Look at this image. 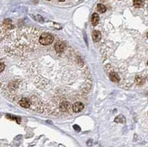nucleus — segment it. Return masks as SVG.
Listing matches in <instances>:
<instances>
[{"label": "nucleus", "mask_w": 148, "mask_h": 147, "mask_svg": "<svg viewBox=\"0 0 148 147\" xmlns=\"http://www.w3.org/2000/svg\"><path fill=\"white\" fill-rule=\"evenodd\" d=\"M40 30L21 28L7 39L8 69L1 89L12 102L48 116L70 113L71 101L90 91L92 78L83 59L58 39L50 47L39 42Z\"/></svg>", "instance_id": "1"}, {"label": "nucleus", "mask_w": 148, "mask_h": 147, "mask_svg": "<svg viewBox=\"0 0 148 147\" xmlns=\"http://www.w3.org/2000/svg\"><path fill=\"white\" fill-rule=\"evenodd\" d=\"M55 40L54 36L48 33H42L39 38V42L42 45L52 44Z\"/></svg>", "instance_id": "2"}, {"label": "nucleus", "mask_w": 148, "mask_h": 147, "mask_svg": "<svg viewBox=\"0 0 148 147\" xmlns=\"http://www.w3.org/2000/svg\"><path fill=\"white\" fill-rule=\"evenodd\" d=\"M85 107V105L83 103L80 102V101H77L75 102L73 105H72V110L73 112L75 113H78L79 112H81Z\"/></svg>", "instance_id": "3"}, {"label": "nucleus", "mask_w": 148, "mask_h": 147, "mask_svg": "<svg viewBox=\"0 0 148 147\" xmlns=\"http://www.w3.org/2000/svg\"><path fill=\"white\" fill-rule=\"evenodd\" d=\"M93 39L95 42H99L102 39V33L99 30H94L92 34Z\"/></svg>", "instance_id": "4"}, {"label": "nucleus", "mask_w": 148, "mask_h": 147, "mask_svg": "<svg viewBox=\"0 0 148 147\" xmlns=\"http://www.w3.org/2000/svg\"><path fill=\"white\" fill-rule=\"evenodd\" d=\"M91 21H92L93 25H94V26L97 25V24H98V23H99V14H98V13H94L92 15Z\"/></svg>", "instance_id": "5"}, {"label": "nucleus", "mask_w": 148, "mask_h": 147, "mask_svg": "<svg viewBox=\"0 0 148 147\" xmlns=\"http://www.w3.org/2000/svg\"><path fill=\"white\" fill-rule=\"evenodd\" d=\"M143 4H144L143 0H133V5L137 8L142 7Z\"/></svg>", "instance_id": "6"}, {"label": "nucleus", "mask_w": 148, "mask_h": 147, "mask_svg": "<svg viewBox=\"0 0 148 147\" xmlns=\"http://www.w3.org/2000/svg\"><path fill=\"white\" fill-rule=\"evenodd\" d=\"M97 10H98V11L99 13H104L106 12L107 8H106V7L104 4H97Z\"/></svg>", "instance_id": "7"}, {"label": "nucleus", "mask_w": 148, "mask_h": 147, "mask_svg": "<svg viewBox=\"0 0 148 147\" xmlns=\"http://www.w3.org/2000/svg\"><path fill=\"white\" fill-rule=\"evenodd\" d=\"M4 68H5L4 64L2 63V62H0V73H1L4 71Z\"/></svg>", "instance_id": "8"}, {"label": "nucleus", "mask_w": 148, "mask_h": 147, "mask_svg": "<svg viewBox=\"0 0 148 147\" xmlns=\"http://www.w3.org/2000/svg\"><path fill=\"white\" fill-rule=\"evenodd\" d=\"M74 129L76 130V131H78V132H79L80 131V128L79 127V126H74Z\"/></svg>", "instance_id": "9"}, {"label": "nucleus", "mask_w": 148, "mask_h": 147, "mask_svg": "<svg viewBox=\"0 0 148 147\" xmlns=\"http://www.w3.org/2000/svg\"><path fill=\"white\" fill-rule=\"evenodd\" d=\"M58 1H60V2H64L66 0H58Z\"/></svg>", "instance_id": "10"}, {"label": "nucleus", "mask_w": 148, "mask_h": 147, "mask_svg": "<svg viewBox=\"0 0 148 147\" xmlns=\"http://www.w3.org/2000/svg\"><path fill=\"white\" fill-rule=\"evenodd\" d=\"M45 1H51V0H45Z\"/></svg>", "instance_id": "11"}]
</instances>
